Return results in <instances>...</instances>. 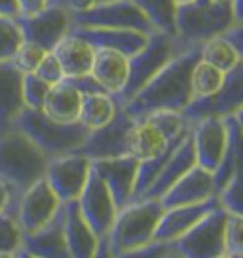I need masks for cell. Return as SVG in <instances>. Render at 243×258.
<instances>
[{
    "instance_id": "f6af8a7d",
    "label": "cell",
    "mask_w": 243,
    "mask_h": 258,
    "mask_svg": "<svg viewBox=\"0 0 243 258\" xmlns=\"http://www.w3.org/2000/svg\"><path fill=\"white\" fill-rule=\"evenodd\" d=\"M0 16H6V17L19 16L17 0H0Z\"/></svg>"
},
{
    "instance_id": "484cf974",
    "label": "cell",
    "mask_w": 243,
    "mask_h": 258,
    "mask_svg": "<svg viewBox=\"0 0 243 258\" xmlns=\"http://www.w3.org/2000/svg\"><path fill=\"white\" fill-rule=\"evenodd\" d=\"M82 93L63 78L49 86L42 110L57 121H76L80 114Z\"/></svg>"
},
{
    "instance_id": "d590c367",
    "label": "cell",
    "mask_w": 243,
    "mask_h": 258,
    "mask_svg": "<svg viewBox=\"0 0 243 258\" xmlns=\"http://www.w3.org/2000/svg\"><path fill=\"white\" fill-rule=\"evenodd\" d=\"M23 101L27 108H36L42 110L44 106V99L49 91V84L38 78L34 73H25L23 74Z\"/></svg>"
},
{
    "instance_id": "9c48e42d",
    "label": "cell",
    "mask_w": 243,
    "mask_h": 258,
    "mask_svg": "<svg viewBox=\"0 0 243 258\" xmlns=\"http://www.w3.org/2000/svg\"><path fill=\"white\" fill-rule=\"evenodd\" d=\"M76 27H106V29H130L143 34H152L154 27L133 0H110L95 4L80 14H73Z\"/></svg>"
},
{
    "instance_id": "d6a6232c",
    "label": "cell",
    "mask_w": 243,
    "mask_h": 258,
    "mask_svg": "<svg viewBox=\"0 0 243 258\" xmlns=\"http://www.w3.org/2000/svg\"><path fill=\"white\" fill-rule=\"evenodd\" d=\"M23 232L17 224V218L14 213H0V256H14L21 247Z\"/></svg>"
},
{
    "instance_id": "52a82bcc",
    "label": "cell",
    "mask_w": 243,
    "mask_h": 258,
    "mask_svg": "<svg viewBox=\"0 0 243 258\" xmlns=\"http://www.w3.org/2000/svg\"><path fill=\"white\" fill-rule=\"evenodd\" d=\"M224 222L226 209L217 205L205 213L188 232L173 239L171 245L183 258H222L224 256Z\"/></svg>"
},
{
    "instance_id": "7a4b0ae2",
    "label": "cell",
    "mask_w": 243,
    "mask_h": 258,
    "mask_svg": "<svg viewBox=\"0 0 243 258\" xmlns=\"http://www.w3.org/2000/svg\"><path fill=\"white\" fill-rule=\"evenodd\" d=\"M48 160L21 129L12 125L0 131V178L10 184L16 203L29 186L44 177Z\"/></svg>"
},
{
    "instance_id": "2e32d148",
    "label": "cell",
    "mask_w": 243,
    "mask_h": 258,
    "mask_svg": "<svg viewBox=\"0 0 243 258\" xmlns=\"http://www.w3.org/2000/svg\"><path fill=\"white\" fill-rule=\"evenodd\" d=\"M63 203L53 218L36 230L33 234H23L21 247L14 252V256L25 258H71L65 243V230H63Z\"/></svg>"
},
{
    "instance_id": "d6986e66",
    "label": "cell",
    "mask_w": 243,
    "mask_h": 258,
    "mask_svg": "<svg viewBox=\"0 0 243 258\" xmlns=\"http://www.w3.org/2000/svg\"><path fill=\"white\" fill-rule=\"evenodd\" d=\"M217 205H220L219 196H213L205 202L163 209L162 217L158 220V226H156L154 241H173V239H177L178 235L188 232L205 213L215 209Z\"/></svg>"
},
{
    "instance_id": "5b68a950",
    "label": "cell",
    "mask_w": 243,
    "mask_h": 258,
    "mask_svg": "<svg viewBox=\"0 0 243 258\" xmlns=\"http://www.w3.org/2000/svg\"><path fill=\"white\" fill-rule=\"evenodd\" d=\"M14 127L21 129L48 158L76 150L86 141L89 129L80 121H57L44 110L27 108L19 112Z\"/></svg>"
},
{
    "instance_id": "ee69618b",
    "label": "cell",
    "mask_w": 243,
    "mask_h": 258,
    "mask_svg": "<svg viewBox=\"0 0 243 258\" xmlns=\"http://www.w3.org/2000/svg\"><path fill=\"white\" fill-rule=\"evenodd\" d=\"M48 4H51V0H17L19 16H33L46 8Z\"/></svg>"
},
{
    "instance_id": "f546056e",
    "label": "cell",
    "mask_w": 243,
    "mask_h": 258,
    "mask_svg": "<svg viewBox=\"0 0 243 258\" xmlns=\"http://www.w3.org/2000/svg\"><path fill=\"white\" fill-rule=\"evenodd\" d=\"M141 12L148 17L154 31L165 34H177V2L175 0H133Z\"/></svg>"
},
{
    "instance_id": "4dcf8cb0",
    "label": "cell",
    "mask_w": 243,
    "mask_h": 258,
    "mask_svg": "<svg viewBox=\"0 0 243 258\" xmlns=\"http://www.w3.org/2000/svg\"><path fill=\"white\" fill-rule=\"evenodd\" d=\"M200 59L205 63L217 67L219 71L226 74L232 69H235L239 63H243V55H239L222 36H213L207 42L200 46Z\"/></svg>"
},
{
    "instance_id": "836d02e7",
    "label": "cell",
    "mask_w": 243,
    "mask_h": 258,
    "mask_svg": "<svg viewBox=\"0 0 243 258\" xmlns=\"http://www.w3.org/2000/svg\"><path fill=\"white\" fill-rule=\"evenodd\" d=\"M224 256H243V215H234L228 211L224 222Z\"/></svg>"
},
{
    "instance_id": "cb8c5ba5",
    "label": "cell",
    "mask_w": 243,
    "mask_h": 258,
    "mask_svg": "<svg viewBox=\"0 0 243 258\" xmlns=\"http://www.w3.org/2000/svg\"><path fill=\"white\" fill-rule=\"evenodd\" d=\"M89 74L110 93L116 95L128 78V57L106 48H95Z\"/></svg>"
},
{
    "instance_id": "9a60e30c",
    "label": "cell",
    "mask_w": 243,
    "mask_h": 258,
    "mask_svg": "<svg viewBox=\"0 0 243 258\" xmlns=\"http://www.w3.org/2000/svg\"><path fill=\"white\" fill-rule=\"evenodd\" d=\"M137 167L139 160L133 158L131 154H124V156H116V158H103V160H91V169L106 184L118 209H122L126 203L131 202Z\"/></svg>"
},
{
    "instance_id": "6da1fadb",
    "label": "cell",
    "mask_w": 243,
    "mask_h": 258,
    "mask_svg": "<svg viewBox=\"0 0 243 258\" xmlns=\"http://www.w3.org/2000/svg\"><path fill=\"white\" fill-rule=\"evenodd\" d=\"M198 61L200 46L177 53L126 105H122V108L135 121L158 110L183 112L185 106L194 99L190 74Z\"/></svg>"
},
{
    "instance_id": "8992f818",
    "label": "cell",
    "mask_w": 243,
    "mask_h": 258,
    "mask_svg": "<svg viewBox=\"0 0 243 258\" xmlns=\"http://www.w3.org/2000/svg\"><path fill=\"white\" fill-rule=\"evenodd\" d=\"M180 51L183 49L178 46L177 36L165 34V32L160 31L148 34V40H146L145 46L139 49L137 53L128 57V78H126L124 88L116 95H112L114 103L120 106L126 105L131 97L162 69L163 64Z\"/></svg>"
},
{
    "instance_id": "681fc988",
    "label": "cell",
    "mask_w": 243,
    "mask_h": 258,
    "mask_svg": "<svg viewBox=\"0 0 243 258\" xmlns=\"http://www.w3.org/2000/svg\"><path fill=\"white\" fill-rule=\"evenodd\" d=\"M51 2H63V0H51Z\"/></svg>"
},
{
    "instance_id": "ac0fdd59",
    "label": "cell",
    "mask_w": 243,
    "mask_h": 258,
    "mask_svg": "<svg viewBox=\"0 0 243 258\" xmlns=\"http://www.w3.org/2000/svg\"><path fill=\"white\" fill-rule=\"evenodd\" d=\"M213 196H217V192L213 186L211 171L203 169L196 163L163 194L160 198V203L163 209H169V207H177V205L205 202Z\"/></svg>"
},
{
    "instance_id": "ba28073f",
    "label": "cell",
    "mask_w": 243,
    "mask_h": 258,
    "mask_svg": "<svg viewBox=\"0 0 243 258\" xmlns=\"http://www.w3.org/2000/svg\"><path fill=\"white\" fill-rule=\"evenodd\" d=\"M243 108V63L224 74L219 89L203 97H194L183 110L188 123L202 118H224Z\"/></svg>"
},
{
    "instance_id": "d4e9b609",
    "label": "cell",
    "mask_w": 243,
    "mask_h": 258,
    "mask_svg": "<svg viewBox=\"0 0 243 258\" xmlns=\"http://www.w3.org/2000/svg\"><path fill=\"white\" fill-rule=\"evenodd\" d=\"M190 131H192V129H190ZM192 165H196V154H194V145H192V137L188 135V137L183 141V145L173 152L169 161L163 165V169L160 171V175L154 178V182L146 188V192L143 198L160 200L163 194L167 192L171 186L175 184L178 178L183 177Z\"/></svg>"
},
{
    "instance_id": "1f68e13d",
    "label": "cell",
    "mask_w": 243,
    "mask_h": 258,
    "mask_svg": "<svg viewBox=\"0 0 243 258\" xmlns=\"http://www.w3.org/2000/svg\"><path fill=\"white\" fill-rule=\"evenodd\" d=\"M224 80V73L219 71L217 67L205 63V61H198L192 69L190 74V86H192V93L194 97H203L213 93L215 89L220 88V84Z\"/></svg>"
},
{
    "instance_id": "30bf717a",
    "label": "cell",
    "mask_w": 243,
    "mask_h": 258,
    "mask_svg": "<svg viewBox=\"0 0 243 258\" xmlns=\"http://www.w3.org/2000/svg\"><path fill=\"white\" fill-rule=\"evenodd\" d=\"M16 23L25 42H33L44 51H51L57 42L71 32L73 14L61 2H51L33 16H17Z\"/></svg>"
},
{
    "instance_id": "74e56055",
    "label": "cell",
    "mask_w": 243,
    "mask_h": 258,
    "mask_svg": "<svg viewBox=\"0 0 243 258\" xmlns=\"http://www.w3.org/2000/svg\"><path fill=\"white\" fill-rule=\"evenodd\" d=\"M243 184H241V173H237L232 177V180L228 182L219 194L220 205L228 211V213H234V215H243Z\"/></svg>"
},
{
    "instance_id": "83f0119b",
    "label": "cell",
    "mask_w": 243,
    "mask_h": 258,
    "mask_svg": "<svg viewBox=\"0 0 243 258\" xmlns=\"http://www.w3.org/2000/svg\"><path fill=\"white\" fill-rule=\"evenodd\" d=\"M190 129H192V125L185 127L180 133H177L173 139H169L167 146H165L158 156L150 158V160L139 161L137 177H135V184H133V196H131V202H133V200H141V198L145 196L146 188L154 182V178L160 175V171H162L163 165L169 161V158L173 156V152H175L178 146L183 145V141L190 135Z\"/></svg>"
},
{
    "instance_id": "e575fe53",
    "label": "cell",
    "mask_w": 243,
    "mask_h": 258,
    "mask_svg": "<svg viewBox=\"0 0 243 258\" xmlns=\"http://www.w3.org/2000/svg\"><path fill=\"white\" fill-rule=\"evenodd\" d=\"M23 42L16 17L0 16V61H8Z\"/></svg>"
},
{
    "instance_id": "4316f807",
    "label": "cell",
    "mask_w": 243,
    "mask_h": 258,
    "mask_svg": "<svg viewBox=\"0 0 243 258\" xmlns=\"http://www.w3.org/2000/svg\"><path fill=\"white\" fill-rule=\"evenodd\" d=\"M167 143H169V137L162 129L150 120L143 118V120H137L133 123V127L130 131L128 148H130V154L133 158L143 161L158 156L167 146Z\"/></svg>"
},
{
    "instance_id": "7c38bea8",
    "label": "cell",
    "mask_w": 243,
    "mask_h": 258,
    "mask_svg": "<svg viewBox=\"0 0 243 258\" xmlns=\"http://www.w3.org/2000/svg\"><path fill=\"white\" fill-rule=\"evenodd\" d=\"M89 167H91V161L84 154L73 150V152L49 158L44 178L48 180L49 188L55 192L59 202L67 203L78 200L82 188L88 180Z\"/></svg>"
},
{
    "instance_id": "c3c4849f",
    "label": "cell",
    "mask_w": 243,
    "mask_h": 258,
    "mask_svg": "<svg viewBox=\"0 0 243 258\" xmlns=\"http://www.w3.org/2000/svg\"><path fill=\"white\" fill-rule=\"evenodd\" d=\"M211 2H222V0H211Z\"/></svg>"
},
{
    "instance_id": "f35d334b",
    "label": "cell",
    "mask_w": 243,
    "mask_h": 258,
    "mask_svg": "<svg viewBox=\"0 0 243 258\" xmlns=\"http://www.w3.org/2000/svg\"><path fill=\"white\" fill-rule=\"evenodd\" d=\"M34 74H36L38 78H42L44 82H48L49 86H51V84H57V82H61L65 78L61 64H59L57 57L53 55L51 51H46V53H44L38 67L34 69Z\"/></svg>"
},
{
    "instance_id": "e0dca14e",
    "label": "cell",
    "mask_w": 243,
    "mask_h": 258,
    "mask_svg": "<svg viewBox=\"0 0 243 258\" xmlns=\"http://www.w3.org/2000/svg\"><path fill=\"white\" fill-rule=\"evenodd\" d=\"M192 145H194L196 163L213 173L226 150L228 135L222 118H202L192 123Z\"/></svg>"
},
{
    "instance_id": "5bb4252c",
    "label": "cell",
    "mask_w": 243,
    "mask_h": 258,
    "mask_svg": "<svg viewBox=\"0 0 243 258\" xmlns=\"http://www.w3.org/2000/svg\"><path fill=\"white\" fill-rule=\"evenodd\" d=\"M59 207H61L59 198L49 188L48 180L42 177L34 184L29 186L17 200V224L23 234H33L53 218Z\"/></svg>"
},
{
    "instance_id": "ab89813d",
    "label": "cell",
    "mask_w": 243,
    "mask_h": 258,
    "mask_svg": "<svg viewBox=\"0 0 243 258\" xmlns=\"http://www.w3.org/2000/svg\"><path fill=\"white\" fill-rule=\"evenodd\" d=\"M177 256V252L173 249L171 241H152L146 243L145 247L133 250L124 258H173Z\"/></svg>"
},
{
    "instance_id": "60d3db41",
    "label": "cell",
    "mask_w": 243,
    "mask_h": 258,
    "mask_svg": "<svg viewBox=\"0 0 243 258\" xmlns=\"http://www.w3.org/2000/svg\"><path fill=\"white\" fill-rule=\"evenodd\" d=\"M65 80L78 89L82 95H86V93H108L89 73L82 74V76H71V78H65Z\"/></svg>"
},
{
    "instance_id": "7dc6e473",
    "label": "cell",
    "mask_w": 243,
    "mask_h": 258,
    "mask_svg": "<svg viewBox=\"0 0 243 258\" xmlns=\"http://www.w3.org/2000/svg\"><path fill=\"white\" fill-rule=\"evenodd\" d=\"M103 2H110V0H93V4H103Z\"/></svg>"
},
{
    "instance_id": "3957f363",
    "label": "cell",
    "mask_w": 243,
    "mask_h": 258,
    "mask_svg": "<svg viewBox=\"0 0 243 258\" xmlns=\"http://www.w3.org/2000/svg\"><path fill=\"white\" fill-rule=\"evenodd\" d=\"M162 213V203L154 198L133 200L118 209L112 228L106 235L110 256L124 258L152 241Z\"/></svg>"
},
{
    "instance_id": "8fae6325",
    "label": "cell",
    "mask_w": 243,
    "mask_h": 258,
    "mask_svg": "<svg viewBox=\"0 0 243 258\" xmlns=\"http://www.w3.org/2000/svg\"><path fill=\"white\" fill-rule=\"evenodd\" d=\"M133 123L135 120L118 105L112 118L105 125L91 129L86 141L76 148V152L84 154L89 161L130 154L128 141H130V131Z\"/></svg>"
},
{
    "instance_id": "ffe728a7",
    "label": "cell",
    "mask_w": 243,
    "mask_h": 258,
    "mask_svg": "<svg viewBox=\"0 0 243 258\" xmlns=\"http://www.w3.org/2000/svg\"><path fill=\"white\" fill-rule=\"evenodd\" d=\"M71 32L91 44L93 48H106L120 51L126 57L137 53L148 40V34L130 29H106V27H71Z\"/></svg>"
},
{
    "instance_id": "4fadbf2b",
    "label": "cell",
    "mask_w": 243,
    "mask_h": 258,
    "mask_svg": "<svg viewBox=\"0 0 243 258\" xmlns=\"http://www.w3.org/2000/svg\"><path fill=\"white\" fill-rule=\"evenodd\" d=\"M76 202H78L82 217L86 218L93 234L97 235V241L106 239V235L112 228L114 218H116V213H118V207H116L106 184L93 173L91 167H89L86 186L82 188Z\"/></svg>"
},
{
    "instance_id": "277c9868",
    "label": "cell",
    "mask_w": 243,
    "mask_h": 258,
    "mask_svg": "<svg viewBox=\"0 0 243 258\" xmlns=\"http://www.w3.org/2000/svg\"><path fill=\"white\" fill-rule=\"evenodd\" d=\"M237 21L230 0L211 2V0H194L190 4L177 6V42L180 49H190L202 46L213 36H219Z\"/></svg>"
},
{
    "instance_id": "f1b7e54d",
    "label": "cell",
    "mask_w": 243,
    "mask_h": 258,
    "mask_svg": "<svg viewBox=\"0 0 243 258\" xmlns=\"http://www.w3.org/2000/svg\"><path fill=\"white\" fill-rule=\"evenodd\" d=\"M116 108L118 105L114 103L110 93H86L82 95L78 121L82 125H86L89 131L97 129L112 118Z\"/></svg>"
},
{
    "instance_id": "44dd1931",
    "label": "cell",
    "mask_w": 243,
    "mask_h": 258,
    "mask_svg": "<svg viewBox=\"0 0 243 258\" xmlns=\"http://www.w3.org/2000/svg\"><path fill=\"white\" fill-rule=\"evenodd\" d=\"M63 230H65V243L71 258H93L97 250V235L89 228L86 218L82 217L78 202L63 203Z\"/></svg>"
},
{
    "instance_id": "8d00e7d4",
    "label": "cell",
    "mask_w": 243,
    "mask_h": 258,
    "mask_svg": "<svg viewBox=\"0 0 243 258\" xmlns=\"http://www.w3.org/2000/svg\"><path fill=\"white\" fill-rule=\"evenodd\" d=\"M44 49L40 46H36L33 42H21L19 48L16 49V53L12 55V63L16 64V69H19L21 73H34V69L38 67L40 59L44 57Z\"/></svg>"
},
{
    "instance_id": "b9f144b4",
    "label": "cell",
    "mask_w": 243,
    "mask_h": 258,
    "mask_svg": "<svg viewBox=\"0 0 243 258\" xmlns=\"http://www.w3.org/2000/svg\"><path fill=\"white\" fill-rule=\"evenodd\" d=\"M224 40L232 46V48L239 53V55H243V27L241 23H234L230 29H226V31L220 34Z\"/></svg>"
},
{
    "instance_id": "7402d4cb",
    "label": "cell",
    "mask_w": 243,
    "mask_h": 258,
    "mask_svg": "<svg viewBox=\"0 0 243 258\" xmlns=\"http://www.w3.org/2000/svg\"><path fill=\"white\" fill-rule=\"evenodd\" d=\"M23 73L12 61H0V131L14 125L19 112L25 108Z\"/></svg>"
},
{
    "instance_id": "bcb514c9",
    "label": "cell",
    "mask_w": 243,
    "mask_h": 258,
    "mask_svg": "<svg viewBox=\"0 0 243 258\" xmlns=\"http://www.w3.org/2000/svg\"><path fill=\"white\" fill-rule=\"evenodd\" d=\"M177 2V6H183V4H190V2H194V0H175Z\"/></svg>"
},
{
    "instance_id": "7bdbcfd3",
    "label": "cell",
    "mask_w": 243,
    "mask_h": 258,
    "mask_svg": "<svg viewBox=\"0 0 243 258\" xmlns=\"http://www.w3.org/2000/svg\"><path fill=\"white\" fill-rule=\"evenodd\" d=\"M16 198H14V192H12L10 184L0 178V213L8 211V213L16 215Z\"/></svg>"
},
{
    "instance_id": "603a6c76",
    "label": "cell",
    "mask_w": 243,
    "mask_h": 258,
    "mask_svg": "<svg viewBox=\"0 0 243 258\" xmlns=\"http://www.w3.org/2000/svg\"><path fill=\"white\" fill-rule=\"evenodd\" d=\"M51 53L57 57L65 78H71V76H82L89 73L95 48L84 38L69 32L53 46Z\"/></svg>"
}]
</instances>
